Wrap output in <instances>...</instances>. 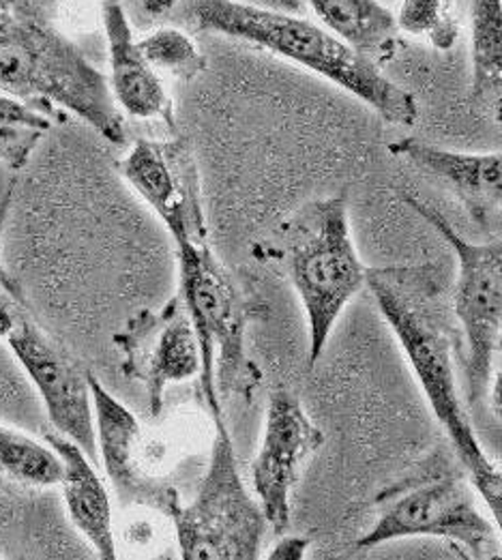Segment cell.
<instances>
[{
    "instance_id": "cell-1",
    "label": "cell",
    "mask_w": 502,
    "mask_h": 560,
    "mask_svg": "<svg viewBox=\"0 0 502 560\" xmlns=\"http://www.w3.org/2000/svg\"><path fill=\"white\" fill-rule=\"evenodd\" d=\"M118 172L174 241L178 296L200 341V383L209 415L223 412L222 399L230 395L252 401L262 372L249 359L247 327L262 307L245 296L211 247L191 144L183 138L138 140L118 162Z\"/></svg>"
},
{
    "instance_id": "cell-2",
    "label": "cell",
    "mask_w": 502,
    "mask_h": 560,
    "mask_svg": "<svg viewBox=\"0 0 502 560\" xmlns=\"http://www.w3.org/2000/svg\"><path fill=\"white\" fill-rule=\"evenodd\" d=\"M365 288L374 294L383 318L397 337L430 408L448 436V443L472 479L477 494L502 520L501 468L481 447L455 378V346L443 307V283L436 265L370 269Z\"/></svg>"
},
{
    "instance_id": "cell-3",
    "label": "cell",
    "mask_w": 502,
    "mask_h": 560,
    "mask_svg": "<svg viewBox=\"0 0 502 560\" xmlns=\"http://www.w3.org/2000/svg\"><path fill=\"white\" fill-rule=\"evenodd\" d=\"M151 15H172L200 33L254 44L329 80L381 114L390 125H415L417 100L389 80L378 65L357 55L327 28L292 13L238 0H147Z\"/></svg>"
},
{
    "instance_id": "cell-4",
    "label": "cell",
    "mask_w": 502,
    "mask_h": 560,
    "mask_svg": "<svg viewBox=\"0 0 502 560\" xmlns=\"http://www.w3.org/2000/svg\"><path fill=\"white\" fill-rule=\"evenodd\" d=\"M0 91L65 120L75 114L112 144L125 120L108 78L46 20L35 0H0Z\"/></svg>"
},
{
    "instance_id": "cell-5",
    "label": "cell",
    "mask_w": 502,
    "mask_h": 560,
    "mask_svg": "<svg viewBox=\"0 0 502 560\" xmlns=\"http://www.w3.org/2000/svg\"><path fill=\"white\" fill-rule=\"evenodd\" d=\"M254 256L278 269L296 290L307 318V361L314 368L339 316L365 288L370 273L352 241L346 194L296 209L254 245Z\"/></svg>"
},
{
    "instance_id": "cell-6",
    "label": "cell",
    "mask_w": 502,
    "mask_h": 560,
    "mask_svg": "<svg viewBox=\"0 0 502 560\" xmlns=\"http://www.w3.org/2000/svg\"><path fill=\"white\" fill-rule=\"evenodd\" d=\"M475 492L445 453H432L376 497V522L354 546L370 550L408 537H439L466 559H492L499 528L479 511Z\"/></svg>"
},
{
    "instance_id": "cell-7",
    "label": "cell",
    "mask_w": 502,
    "mask_h": 560,
    "mask_svg": "<svg viewBox=\"0 0 502 560\" xmlns=\"http://www.w3.org/2000/svg\"><path fill=\"white\" fill-rule=\"evenodd\" d=\"M399 200L432 225L457 256V283L453 312L462 329L457 359L464 376V397L470 406L490 395L494 359L502 329V243H472L464 238L445 215L412 196L399 191Z\"/></svg>"
},
{
    "instance_id": "cell-8",
    "label": "cell",
    "mask_w": 502,
    "mask_h": 560,
    "mask_svg": "<svg viewBox=\"0 0 502 560\" xmlns=\"http://www.w3.org/2000/svg\"><path fill=\"white\" fill-rule=\"evenodd\" d=\"M211 419L215 441L207 475L194 503L180 504L170 517L180 559L256 560L269 524L241 479L223 412Z\"/></svg>"
},
{
    "instance_id": "cell-9",
    "label": "cell",
    "mask_w": 502,
    "mask_h": 560,
    "mask_svg": "<svg viewBox=\"0 0 502 560\" xmlns=\"http://www.w3.org/2000/svg\"><path fill=\"white\" fill-rule=\"evenodd\" d=\"M0 339L7 341L42 395L56 432L71 439L97 464V436L89 372L44 334L28 310L11 294H0Z\"/></svg>"
},
{
    "instance_id": "cell-10",
    "label": "cell",
    "mask_w": 502,
    "mask_h": 560,
    "mask_svg": "<svg viewBox=\"0 0 502 560\" xmlns=\"http://www.w3.org/2000/svg\"><path fill=\"white\" fill-rule=\"evenodd\" d=\"M122 374L149 395L153 417L162 415L164 393L174 383L200 376L202 352L180 296L160 310H140L114 336Z\"/></svg>"
},
{
    "instance_id": "cell-11",
    "label": "cell",
    "mask_w": 502,
    "mask_h": 560,
    "mask_svg": "<svg viewBox=\"0 0 502 560\" xmlns=\"http://www.w3.org/2000/svg\"><path fill=\"white\" fill-rule=\"evenodd\" d=\"M325 445L303 404L285 389L271 393L265 439L252 464V483L269 528L283 535L290 526V499L303 462Z\"/></svg>"
},
{
    "instance_id": "cell-12",
    "label": "cell",
    "mask_w": 502,
    "mask_h": 560,
    "mask_svg": "<svg viewBox=\"0 0 502 560\" xmlns=\"http://www.w3.org/2000/svg\"><path fill=\"white\" fill-rule=\"evenodd\" d=\"M89 387L100 462L104 464L118 499L125 504L147 506L172 517L183 504L180 494L172 483L151 475L142 466V430L136 415L120 404L91 372Z\"/></svg>"
},
{
    "instance_id": "cell-13",
    "label": "cell",
    "mask_w": 502,
    "mask_h": 560,
    "mask_svg": "<svg viewBox=\"0 0 502 560\" xmlns=\"http://www.w3.org/2000/svg\"><path fill=\"white\" fill-rule=\"evenodd\" d=\"M387 149L393 158H404L425 176L443 183L462 202L468 218L483 232L490 234L499 230L502 207L501 153H457L417 138H401L390 142Z\"/></svg>"
},
{
    "instance_id": "cell-14",
    "label": "cell",
    "mask_w": 502,
    "mask_h": 560,
    "mask_svg": "<svg viewBox=\"0 0 502 560\" xmlns=\"http://www.w3.org/2000/svg\"><path fill=\"white\" fill-rule=\"evenodd\" d=\"M102 20L110 55V84L114 104L122 113L142 120H162L170 129L176 125L174 104L157 69L144 58L133 39L129 18L118 0L102 2Z\"/></svg>"
},
{
    "instance_id": "cell-15",
    "label": "cell",
    "mask_w": 502,
    "mask_h": 560,
    "mask_svg": "<svg viewBox=\"0 0 502 560\" xmlns=\"http://www.w3.org/2000/svg\"><path fill=\"white\" fill-rule=\"evenodd\" d=\"M44 439L62 462V479L58 486H62L69 520L95 548L100 559H116L110 497L95 470V462L80 445L58 432H46Z\"/></svg>"
},
{
    "instance_id": "cell-16",
    "label": "cell",
    "mask_w": 502,
    "mask_h": 560,
    "mask_svg": "<svg viewBox=\"0 0 502 560\" xmlns=\"http://www.w3.org/2000/svg\"><path fill=\"white\" fill-rule=\"evenodd\" d=\"M325 28L374 65L387 62L401 46L395 15L376 0H307Z\"/></svg>"
},
{
    "instance_id": "cell-17",
    "label": "cell",
    "mask_w": 502,
    "mask_h": 560,
    "mask_svg": "<svg viewBox=\"0 0 502 560\" xmlns=\"http://www.w3.org/2000/svg\"><path fill=\"white\" fill-rule=\"evenodd\" d=\"M472 82L470 104L494 114L502 113V0H472Z\"/></svg>"
},
{
    "instance_id": "cell-18",
    "label": "cell",
    "mask_w": 502,
    "mask_h": 560,
    "mask_svg": "<svg viewBox=\"0 0 502 560\" xmlns=\"http://www.w3.org/2000/svg\"><path fill=\"white\" fill-rule=\"evenodd\" d=\"M0 477L24 488H52L62 479L55 448L0 423Z\"/></svg>"
},
{
    "instance_id": "cell-19",
    "label": "cell",
    "mask_w": 502,
    "mask_h": 560,
    "mask_svg": "<svg viewBox=\"0 0 502 560\" xmlns=\"http://www.w3.org/2000/svg\"><path fill=\"white\" fill-rule=\"evenodd\" d=\"M55 116L33 108L15 97L0 95V164L22 170L44 136L52 129Z\"/></svg>"
},
{
    "instance_id": "cell-20",
    "label": "cell",
    "mask_w": 502,
    "mask_h": 560,
    "mask_svg": "<svg viewBox=\"0 0 502 560\" xmlns=\"http://www.w3.org/2000/svg\"><path fill=\"white\" fill-rule=\"evenodd\" d=\"M453 4L455 0H404L395 20L401 33L425 37L439 52H448L459 37Z\"/></svg>"
},
{
    "instance_id": "cell-21",
    "label": "cell",
    "mask_w": 502,
    "mask_h": 560,
    "mask_svg": "<svg viewBox=\"0 0 502 560\" xmlns=\"http://www.w3.org/2000/svg\"><path fill=\"white\" fill-rule=\"evenodd\" d=\"M153 69H162L178 80H194L207 69V58L198 46L178 28H160L138 42Z\"/></svg>"
},
{
    "instance_id": "cell-22",
    "label": "cell",
    "mask_w": 502,
    "mask_h": 560,
    "mask_svg": "<svg viewBox=\"0 0 502 560\" xmlns=\"http://www.w3.org/2000/svg\"><path fill=\"white\" fill-rule=\"evenodd\" d=\"M312 546V537L303 535H279L278 546L269 555L271 560H301L305 559L307 548Z\"/></svg>"
},
{
    "instance_id": "cell-23",
    "label": "cell",
    "mask_w": 502,
    "mask_h": 560,
    "mask_svg": "<svg viewBox=\"0 0 502 560\" xmlns=\"http://www.w3.org/2000/svg\"><path fill=\"white\" fill-rule=\"evenodd\" d=\"M238 2L262 7V9H273V11H283V13H296L303 7V0H238Z\"/></svg>"
},
{
    "instance_id": "cell-24",
    "label": "cell",
    "mask_w": 502,
    "mask_h": 560,
    "mask_svg": "<svg viewBox=\"0 0 502 560\" xmlns=\"http://www.w3.org/2000/svg\"><path fill=\"white\" fill-rule=\"evenodd\" d=\"M13 191H15V178L7 185V189H4V194L0 198V247H2V236H4V230H7V220H9V213H11Z\"/></svg>"
}]
</instances>
